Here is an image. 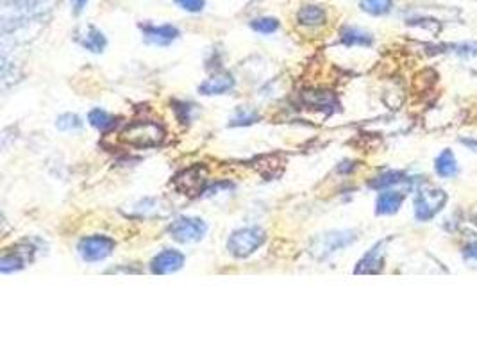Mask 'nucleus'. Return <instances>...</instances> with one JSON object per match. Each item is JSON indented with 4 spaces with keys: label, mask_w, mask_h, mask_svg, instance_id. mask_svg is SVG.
<instances>
[{
    "label": "nucleus",
    "mask_w": 477,
    "mask_h": 357,
    "mask_svg": "<svg viewBox=\"0 0 477 357\" xmlns=\"http://www.w3.org/2000/svg\"><path fill=\"white\" fill-rule=\"evenodd\" d=\"M297 20L298 24L311 25V27H315V25H322L323 21H326V11H323L320 6H313V4H309V6H302L297 13Z\"/></svg>",
    "instance_id": "nucleus-13"
},
{
    "label": "nucleus",
    "mask_w": 477,
    "mask_h": 357,
    "mask_svg": "<svg viewBox=\"0 0 477 357\" xmlns=\"http://www.w3.org/2000/svg\"><path fill=\"white\" fill-rule=\"evenodd\" d=\"M165 139V129L156 121L140 120L127 125L120 134V141L133 149H154Z\"/></svg>",
    "instance_id": "nucleus-1"
},
{
    "label": "nucleus",
    "mask_w": 477,
    "mask_h": 357,
    "mask_svg": "<svg viewBox=\"0 0 477 357\" xmlns=\"http://www.w3.org/2000/svg\"><path fill=\"white\" fill-rule=\"evenodd\" d=\"M384 241L377 243L365 257L356 266V273H377L383 268V256H384Z\"/></svg>",
    "instance_id": "nucleus-9"
},
{
    "label": "nucleus",
    "mask_w": 477,
    "mask_h": 357,
    "mask_svg": "<svg viewBox=\"0 0 477 357\" xmlns=\"http://www.w3.org/2000/svg\"><path fill=\"white\" fill-rule=\"evenodd\" d=\"M265 232L258 227L240 228V231L233 232V236L229 238L227 250H229L234 257H248L265 243Z\"/></svg>",
    "instance_id": "nucleus-2"
},
{
    "label": "nucleus",
    "mask_w": 477,
    "mask_h": 357,
    "mask_svg": "<svg viewBox=\"0 0 477 357\" xmlns=\"http://www.w3.org/2000/svg\"><path fill=\"white\" fill-rule=\"evenodd\" d=\"M341 41L345 43V45L348 46H354V45H359V46H368L372 45L373 38L370 32L363 31V29H358V27H347L341 31Z\"/></svg>",
    "instance_id": "nucleus-15"
},
{
    "label": "nucleus",
    "mask_w": 477,
    "mask_h": 357,
    "mask_svg": "<svg viewBox=\"0 0 477 357\" xmlns=\"http://www.w3.org/2000/svg\"><path fill=\"white\" fill-rule=\"evenodd\" d=\"M141 31L149 43L158 46L170 45L179 36V31L172 25H141Z\"/></svg>",
    "instance_id": "nucleus-8"
},
{
    "label": "nucleus",
    "mask_w": 477,
    "mask_h": 357,
    "mask_svg": "<svg viewBox=\"0 0 477 357\" xmlns=\"http://www.w3.org/2000/svg\"><path fill=\"white\" fill-rule=\"evenodd\" d=\"M465 256L470 257V259L477 261V241L470 243V245L466 246V248H465Z\"/></svg>",
    "instance_id": "nucleus-25"
},
{
    "label": "nucleus",
    "mask_w": 477,
    "mask_h": 357,
    "mask_svg": "<svg viewBox=\"0 0 477 357\" xmlns=\"http://www.w3.org/2000/svg\"><path fill=\"white\" fill-rule=\"evenodd\" d=\"M302 100L308 107L311 109H320V111H333V107H338V100L334 96V93L331 91H306L302 95Z\"/></svg>",
    "instance_id": "nucleus-10"
},
{
    "label": "nucleus",
    "mask_w": 477,
    "mask_h": 357,
    "mask_svg": "<svg viewBox=\"0 0 477 357\" xmlns=\"http://www.w3.org/2000/svg\"><path fill=\"white\" fill-rule=\"evenodd\" d=\"M208 182V170L201 164L188 168V170L181 171L176 178H174V186L179 193L188 196L201 195L204 191V186Z\"/></svg>",
    "instance_id": "nucleus-4"
},
{
    "label": "nucleus",
    "mask_w": 477,
    "mask_h": 357,
    "mask_svg": "<svg viewBox=\"0 0 477 357\" xmlns=\"http://www.w3.org/2000/svg\"><path fill=\"white\" fill-rule=\"evenodd\" d=\"M22 266H24V261L20 259L19 256H15V253H6V256L2 257V261H0V270L4 271V273L20 270Z\"/></svg>",
    "instance_id": "nucleus-22"
},
{
    "label": "nucleus",
    "mask_w": 477,
    "mask_h": 357,
    "mask_svg": "<svg viewBox=\"0 0 477 357\" xmlns=\"http://www.w3.org/2000/svg\"><path fill=\"white\" fill-rule=\"evenodd\" d=\"M252 29L258 32H261V34H272V32H276L277 29H279V21L276 20V18H258V20L252 21Z\"/></svg>",
    "instance_id": "nucleus-21"
},
{
    "label": "nucleus",
    "mask_w": 477,
    "mask_h": 357,
    "mask_svg": "<svg viewBox=\"0 0 477 357\" xmlns=\"http://www.w3.org/2000/svg\"><path fill=\"white\" fill-rule=\"evenodd\" d=\"M56 125H58V129H61V131H79V129L83 127V121H81V118L77 116V114L66 113L58 118Z\"/></svg>",
    "instance_id": "nucleus-20"
},
{
    "label": "nucleus",
    "mask_w": 477,
    "mask_h": 357,
    "mask_svg": "<svg viewBox=\"0 0 477 357\" xmlns=\"http://www.w3.org/2000/svg\"><path fill=\"white\" fill-rule=\"evenodd\" d=\"M184 264V256L177 250H163L161 253L152 259L151 270L152 273L158 275H166V273H174V271L181 270Z\"/></svg>",
    "instance_id": "nucleus-7"
},
{
    "label": "nucleus",
    "mask_w": 477,
    "mask_h": 357,
    "mask_svg": "<svg viewBox=\"0 0 477 357\" xmlns=\"http://www.w3.org/2000/svg\"><path fill=\"white\" fill-rule=\"evenodd\" d=\"M404 202V193L401 191H384L377 198L376 211L379 214H393Z\"/></svg>",
    "instance_id": "nucleus-12"
},
{
    "label": "nucleus",
    "mask_w": 477,
    "mask_h": 357,
    "mask_svg": "<svg viewBox=\"0 0 477 357\" xmlns=\"http://www.w3.org/2000/svg\"><path fill=\"white\" fill-rule=\"evenodd\" d=\"M258 114L254 113V111L251 109H238V113L234 114L233 118V125H248V124H254L256 120H258Z\"/></svg>",
    "instance_id": "nucleus-23"
},
{
    "label": "nucleus",
    "mask_w": 477,
    "mask_h": 357,
    "mask_svg": "<svg viewBox=\"0 0 477 357\" xmlns=\"http://www.w3.org/2000/svg\"><path fill=\"white\" fill-rule=\"evenodd\" d=\"M176 4L181 9L190 11V13H199L204 9V0H176Z\"/></svg>",
    "instance_id": "nucleus-24"
},
{
    "label": "nucleus",
    "mask_w": 477,
    "mask_h": 357,
    "mask_svg": "<svg viewBox=\"0 0 477 357\" xmlns=\"http://www.w3.org/2000/svg\"><path fill=\"white\" fill-rule=\"evenodd\" d=\"M447 202V193L441 189H422L415 198V216L418 220H431Z\"/></svg>",
    "instance_id": "nucleus-5"
},
{
    "label": "nucleus",
    "mask_w": 477,
    "mask_h": 357,
    "mask_svg": "<svg viewBox=\"0 0 477 357\" xmlns=\"http://www.w3.org/2000/svg\"><path fill=\"white\" fill-rule=\"evenodd\" d=\"M88 121H90L95 129L106 131V129L113 127L116 120L113 114L106 113L104 109H94V111H90V114H88Z\"/></svg>",
    "instance_id": "nucleus-18"
},
{
    "label": "nucleus",
    "mask_w": 477,
    "mask_h": 357,
    "mask_svg": "<svg viewBox=\"0 0 477 357\" xmlns=\"http://www.w3.org/2000/svg\"><path fill=\"white\" fill-rule=\"evenodd\" d=\"M233 88H234V79L226 74V75H215V77L202 82L199 91H201L202 95H224V93L231 91Z\"/></svg>",
    "instance_id": "nucleus-11"
},
{
    "label": "nucleus",
    "mask_w": 477,
    "mask_h": 357,
    "mask_svg": "<svg viewBox=\"0 0 477 357\" xmlns=\"http://www.w3.org/2000/svg\"><path fill=\"white\" fill-rule=\"evenodd\" d=\"M77 39H79V43L84 49L91 50V52H102L106 46L104 34L95 27H88L83 34L77 36Z\"/></svg>",
    "instance_id": "nucleus-14"
},
{
    "label": "nucleus",
    "mask_w": 477,
    "mask_h": 357,
    "mask_svg": "<svg viewBox=\"0 0 477 357\" xmlns=\"http://www.w3.org/2000/svg\"><path fill=\"white\" fill-rule=\"evenodd\" d=\"M363 11L370 14H384L390 11L391 0H361L359 2Z\"/></svg>",
    "instance_id": "nucleus-19"
},
{
    "label": "nucleus",
    "mask_w": 477,
    "mask_h": 357,
    "mask_svg": "<svg viewBox=\"0 0 477 357\" xmlns=\"http://www.w3.org/2000/svg\"><path fill=\"white\" fill-rule=\"evenodd\" d=\"M434 168H436V174L441 175V177H454V175L458 174V163H456L454 154H452L451 150H443V152L436 157Z\"/></svg>",
    "instance_id": "nucleus-16"
},
{
    "label": "nucleus",
    "mask_w": 477,
    "mask_h": 357,
    "mask_svg": "<svg viewBox=\"0 0 477 357\" xmlns=\"http://www.w3.org/2000/svg\"><path fill=\"white\" fill-rule=\"evenodd\" d=\"M208 227L199 218H177L170 223L169 234L179 243H194L199 241L206 234Z\"/></svg>",
    "instance_id": "nucleus-6"
},
{
    "label": "nucleus",
    "mask_w": 477,
    "mask_h": 357,
    "mask_svg": "<svg viewBox=\"0 0 477 357\" xmlns=\"http://www.w3.org/2000/svg\"><path fill=\"white\" fill-rule=\"evenodd\" d=\"M115 246L116 243L113 241L111 238L95 234L81 239L77 250H79L81 257H83L84 261H88V263H97V261H102L108 256H111Z\"/></svg>",
    "instance_id": "nucleus-3"
},
{
    "label": "nucleus",
    "mask_w": 477,
    "mask_h": 357,
    "mask_svg": "<svg viewBox=\"0 0 477 357\" xmlns=\"http://www.w3.org/2000/svg\"><path fill=\"white\" fill-rule=\"evenodd\" d=\"M406 181H408V177H406L404 171H386V174H383L377 178H373V181L370 182V186H372L373 189H386V188H390V186L402 184V182H406Z\"/></svg>",
    "instance_id": "nucleus-17"
},
{
    "label": "nucleus",
    "mask_w": 477,
    "mask_h": 357,
    "mask_svg": "<svg viewBox=\"0 0 477 357\" xmlns=\"http://www.w3.org/2000/svg\"><path fill=\"white\" fill-rule=\"evenodd\" d=\"M72 4H74V11H76V13H81V11L86 7L88 0H72Z\"/></svg>",
    "instance_id": "nucleus-26"
}]
</instances>
